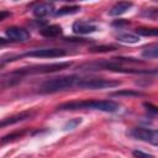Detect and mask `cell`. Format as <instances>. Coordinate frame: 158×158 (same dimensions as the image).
<instances>
[{
	"mask_svg": "<svg viewBox=\"0 0 158 158\" xmlns=\"http://www.w3.org/2000/svg\"><path fill=\"white\" fill-rule=\"evenodd\" d=\"M60 111H73V110H99L102 112H117L120 105L112 100H80V101H68L57 106Z\"/></svg>",
	"mask_w": 158,
	"mask_h": 158,
	"instance_id": "6da1fadb",
	"label": "cell"
},
{
	"mask_svg": "<svg viewBox=\"0 0 158 158\" xmlns=\"http://www.w3.org/2000/svg\"><path fill=\"white\" fill-rule=\"evenodd\" d=\"M80 78L81 77L78 74L51 78L41 84V86L38 88V93L40 94H54L58 91H64L72 88H77Z\"/></svg>",
	"mask_w": 158,
	"mask_h": 158,
	"instance_id": "7a4b0ae2",
	"label": "cell"
},
{
	"mask_svg": "<svg viewBox=\"0 0 158 158\" xmlns=\"http://www.w3.org/2000/svg\"><path fill=\"white\" fill-rule=\"evenodd\" d=\"M73 65V62H59V63H51V64H36V65H31V67H22V68H17L16 70H12L11 75L14 77H23V75H28V74H47V73H54L58 70H63L67 69L69 67Z\"/></svg>",
	"mask_w": 158,
	"mask_h": 158,
	"instance_id": "3957f363",
	"label": "cell"
},
{
	"mask_svg": "<svg viewBox=\"0 0 158 158\" xmlns=\"http://www.w3.org/2000/svg\"><path fill=\"white\" fill-rule=\"evenodd\" d=\"M68 54V51L64 48H36V49H31L27 51L25 53L17 54V56H11L9 57V59L2 60V63H7V62H12L16 60L19 58L22 57H31V58H60V57H65Z\"/></svg>",
	"mask_w": 158,
	"mask_h": 158,
	"instance_id": "277c9868",
	"label": "cell"
},
{
	"mask_svg": "<svg viewBox=\"0 0 158 158\" xmlns=\"http://www.w3.org/2000/svg\"><path fill=\"white\" fill-rule=\"evenodd\" d=\"M121 84L120 80H112L106 78H99V77H81L78 86L79 89H106V88H115Z\"/></svg>",
	"mask_w": 158,
	"mask_h": 158,
	"instance_id": "5b68a950",
	"label": "cell"
},
{
	"mask_svg": "<svg viewBox=\"0 0 158 158\" xmlns=\"http://www.w3.org/2000/svg\"><path fill=\"white\" fill-rule=\"evenodd\" d=\"M128 135L138 141L148 142L153 146L158 144V132L154 128H146V127H135L132 128Z\"/></svg>",
	"mask_w": 158,
	"mask_h": 158,
	"instance_id": "8992f818",
	"label": "cell"
},
{
	"mask_svg": "<svg viewBox=\"0 0 158 158\" xmlns=\"http://www.w3.org/2000/svg\"><path fill=\"white\" fill-rule=\"evenodd\" d=\"M35 115H36V111H33V110H26V111H21L19 114H15V115L4 117V118L0 120V128L7 127V126H12V125H16L19 122L26 121L28 118H32Z\"/></svg>",
	"mask_w": 158,
	"mask_h": 158,
	"instance_id": "52a82bcc",
	"label": "cell"
},
{
	"mask_svg": "<svg viewBox=\"0 0 158 158\" xmlns=\"http://www.w3.org/2000/svg\"><path fill=\"white\" fill-rule=\"evenodd\" d=\"M5 35H6L7 40H10L11 42H26L31 37V33L26 28L19 27V26L7 27L5 30Z\"/></svg>",
	"mask_w": 158,
	"mask_h": 158,
	"instance_id": "ba28073f",
	"label": "cell"
},
{
	"mask_svg": "<svg viewBox=\"0 0 158 158\" xmlns=\"http://www.w3.org/2000/svg\"><path fill=\"white\" fill-rule=\"evenodd\" d=\"M72 30L75 35H89L98 31V26L89 21H75L72 25Z\"/></svg>",
	"mask_w": 158,
	"mask_h": 158,
	"instance_id": "9c48e42d",
	"label": "cell"
},
{
	"mask_svg": "<svg viewBox=\"0 0 158 158\" xmlns=\"http://www.w3.org/2000/svg\"><path fill=\"white\" fill-rule=\"evenodd\" d=\"M54 11L56 9H54L53 2H38L32 7V14L38 19L48 16V15H53Z\"/></svg>",
	"mask_w": 158,
	"mask_h": 158,
	"instance_id": "30bf717a",
	"label": "cell"
},
{
	"mask_svg": "<svg viewBox=\"0 0 158 158\" xmlns=\"http://www.w3.org/2000/svg\"><path fill=\"white\" fill-rule=\"evenodd\" d=\"M132 6H133V4L130 2V1H120V2H116V4L109 10V15H110V16H114V17L121 16V15H123L125 12H127Z\"/></svg>",
	"mask_w": 158,
	"mask_h": 158,
	"instance_id": "8fae6325",
	"label": "cell"
},
{
	"mask_svg": "<svg viewBox=\"0 0 158 158\" xmlns=\"http://www.w3.org/2000/svg\"><path fill=\"white\" fill-rule=\"evenodd\" d=\"M62 33V27L59 25H46L44 27L40 28V35L47 38L58 37Z\"/></svg>",
	"mask_w": 158,
	"mask_h": 158,
	"instance_id": "7c38bea8",
	"label": "cell"
},
{
	"mask_svg": "<svg viewBox=\"0 0 158 158\" xmlns=\"http://www.w3.org/2000/svg\"><path fill=\"white\" fill-rule=\"evenodd\" d=\"M142 57L147 59H157L158 57V44L157 43H151L146 46L142 49Z\"/></svg>",
	"mask_w": 158,
	"mask_h": 158,
	"instance_id": "4fadbf2b",
	"label": "cell"
},
{
	"mask_svg": "<svg viewBox=\"0 0 158 158\" xmlns=\"http://www.w3.org/2000/svg\"><path fill=\"white\" fill-rule=\"evenodd\" d=\"M78 11H80V6H78V5H68V6H63L60 9H57L53 12V16L58 17V16H64V15H72V14H75Z\"/></svg>",
	"mask_w": 158,
	"mask_h": 158,
	"instance_id": "5bb4252c",
	"label": "cell"
},
{
	"mask_svg": "<svg viewBox=\"0 0 158 158\" xmlns=\"http://www.w3.org/2000/svg\"><path fill=\"white\" fill-rule=\"evenodd\" d=\"M111 96H128V98H137V96H143L144 93L139 90H133V89H122V90H116L110 94Z\"/></svg>",
	"mask_w": 158,
	"mask_h": 158,
	"instance_id": "9a60e30c",
	"label": "cell"
},
{
	"mask_svg": "<svg viewBox=\"0 0 158 158\" xmlns=\"http://www.w3.org/2000/svg\"><path fill=\"white\" fill-rule=\"evenodd\" d=\"M26 133H27L26 130H22V131H15V132H12V133H9V135L1 137L0 143H1V144H5V143H9V142H14V141H16V139H19V138H22Z\"/></svg>",
	"mask_w": 158,
	"mask_h": 158,
	"instance_id": "2e32d148",
	"label": "cell"
},
{
	"mask_svg": "<svg viewBox=\"0 0 158 158\" xmlns=\"http://www.w3.org/2000/svg\"><path fill=\"white\" fill-rule=\"evenodd\" d=\"M117 41L123 42V43H137L139 42V37L137 35L133 33H128V32H123V33H118L116 36Z\"/></svg>",
	"mask_w": 158,
	"mask_h": 158,
	"instance_id": "e0dca14e",
	"label": "cell"
},
{
	"mask_svg": "<svg viewBox=\"0 0 158 158\" xmlns=\"http://www.w3.org/2000/svg\"><path fill=\"white\" fill-rule=\"evenodd\" d=\"M135 32L137 33V36H144V37H156L158 35V30L156 27H139L136 28Z\"/></svg>",
	"mask_w": 158,
	"mask_h": 158,
	"instance_id": "ac0fdd59",
	"label": "cell"
},
{
	"mask_svg": "<svg viewBox=\"0 0 158 158\" xmlns=\"http://www.w3.org/2000/svg\"><path fill=\"white\" fill-rule=\"evenodd\" d=\"M83 122V118L81 117H75V118H70L69 121H67L63 126V130L64 131H72L74 128H77L80 123Z\"/></svg>",
	"mask_w": 158,
	"mask_h": 158,
	"instance_id": "d6986e66",
	"label": "cell"
},
{
	"mask_svg": "<svg viewBox=\"0 0 158 158\" xmlns=\"http://www.w3.org/2000/svg\"><path fill=\"white\" fill-rule=\"evenodd\" d=\"M116 49L117 48L115 46H98V47H91L89 51L93 53H101V52H112Z\"/></svg>",
	"mask_w": 158,
	"mask_h": 158,
	"instance_id": "ffe728a7",
	"label": "cell"
},
{
	"mask_svg": "<svg viewBox=\"0 0 158 158\" xmlns=\"http://www.w3.org/2000/svg\"><path fill=\"white\" fill-rule=\"evenodd\" d=\"M132 156H133L135 158H154L153 154H149V153H146V152L138 151V149L132 151Z\"/></svg>",
	"mask_w": 158,
	"mask_h": 158,
	"instance_id": "44dd1931",
	"label": "cell"
},
{
	"mask_svg": "<svg viewBox=\"0 0 158 158\" xmlns=\"http://www.w3.org/2000/svg\"><path fill=\"white\" fill-rule=\"evenodd\" d=\"M143 106H144V107H147V110H148V111H151L153 115H157V112H158L157 106H154V105H152V104H149V102H144V104H143Z\"/></svg>",
	"mask_w": 158,
	"mask_h": 158,
	"instance_id": "7402d4cb",
	"label": "cell"
},
{
	"mask_svg": "<svg viewBox=\"0 0 158 158\" xmlns=\"http://www.w3.org/2000/svg\"><path fill=\"white\" fill-rule=\"evenodd\" d=\"M68 42H75V43H84V42H88L85 38H74V37H69V38H65Z\"/></svg>",
	"mask_w": 158,
	"mask_h": 158,
	"instance_id": "603a6c76",
	"label": "cell"
},
{
	"mask_svg": "<svg viewBox=\"0 0 158 158\" xmlns=\"http://www.w3.org/2000/svg\"><path fill=\"white\" fill-rule=\"evenodd\" d=\"M10 16H11V12L5 11V10H0V21H4L5 19H7Z\"/></svg>",
	"mask_w": 158,
	"mask_h": 158,
	"instance_id": "cb8c5ba5",
	"label": "cell"
},
{
	"mask_svg": "<svg viewBox=\"0 0 158 158\" xmlns=\"http://www.w3.org/2000/svg\"><path fill=\"white\" fill-rule=\"evenodd\" d=\"M127 23H128L127 21H123V20H117V21H115V22H114V26H118V27H120V26H122V25H127Z\"/></svg>",
	"mask_w": 158,
	"mask_h": 158,
	"instance_id": "d4e9b609",
	"label": "cell"
}]
</instances>
